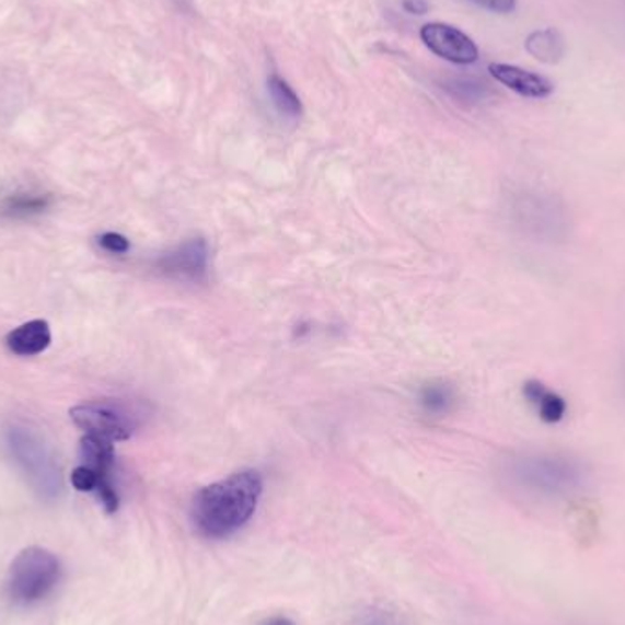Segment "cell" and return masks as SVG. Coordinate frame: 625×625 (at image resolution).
Segmentation results:
<instances>
[{"instance_id": "obj_1", "label": "cell", "mask_w": 625, "mask_h": 625, "mask_svg": "<svg viewBox=\"0 0 625 625\" xmlns=\"http://www.w3.org/2000/svg\"><path fill=\"white\" fill-rule=\"evenodd\" d=\"M505 476L529 498L559 501L572 498L589 485V466L562 450H525L509 458Z\"/></svg>"}, {"instance_id": "obj_2", "label": "cell", "mask_w": 625, "mask_h": 625, "mask_svg": "<svg viewBox=\"0 0 625 625\" xmlns=\"http://www.w3.org/2000/svg\"><path fill=\"white\" fill-rule=\"evenodd\" d=\"M261 496V474L255 471L236 472L196 494L194 525L205 537L222 540L231 536L255 514Z\"/></svg>"}, {"instance_id": "obj_3", "label": "cell", "mask_w": 625, "mask_h": 625, "mask_svg": "<svg viewBox=\"0 0 625 625\" xmlns=\"http://www.w3.org/2000/svg\"><path fill=\"white\" fill-rule=\"evenodd\" d=\"M4 438L10 454L35 490H39L46 498H56L62 488L61 472L45 438L35 428L19 423L7 428Z\"/></svg>"}, {"instance_id": "obj_4", "label": "cell", "mask_w": 625, "mask_h": 625, "mask_svg": "<svg viewBox=\"0 0 625 625\" xmlns=\"http://www.w3.org/2000/svg\"><path fill=\"white\" fill-rule=\"evenodd\" d=\"M521 228L542 244H564L572 229L569 207L551 190H526L518 204Z\"/></svg>"}, {"instance_id": "obj_5", "label": "cell", "mask_w": 625, "mask_h": 625, "mask_svg": "<svg viewBox=\"0 0 625 625\" xmlns=\"http://www.w3.org/2000/svg\"><path fill=\"white\" fill-rule=\"evenodd\" d=\"M59 578L61 564L50 551L40 547L24 548L10 567L8 592L13 602H39L54 591Z\"/></svg>"}, {"instance_id": "obj_6", "label": "cell", "mask_w": 625, "mask_h": 625, "mask_svg": "<svg viewBox=\"0 0 625 625\" xmlns=\"http://www.w3.org/2000/svg\"><path fill=\"white\" fill-rule=\"evenodd\" d=\"M70 415H72L73 423L86 436L108 439L112 443L125 441L138 428V421L132 412L123 408L121 404L106 403V401L81 404V406H76Z\"/></svg>"}, {"instance_id": "obj_7", "label": "cell", "mask_w": 625, "mask_h": 625, "mask_svg": "<svg viewBox=\"0 0 625 625\" xmlns=\"http://www.w3.org/2000/svg\"><path fill=\"white\" fill-rule=\"evenodd\" d=\"M421 39L436 56L455 65H472L479 59L476 43L450 24H425L421 28Z\"/></svg>"}, {"instance_id": "obj_8", "label": "cell", "mask_w": 625, "mask_h": 625, "mask_svg": "<svg viewBox=\"0 0 625 625\" xmlns=\"http://www.w3.org/2000/svg\"><path fill=\"white\" fill-rule=\"evenodd\" d=\"M158 266L169 277L199 282L204 280L209 267L207 242L201 239L190 240L187 244L180 245L177 250L161 256Z\"/></svg>"}, {"instance_id": "obj_9", "label": "cell", "mask_w": 625, "mask_h": 625, "mask_svg": "<svg viewBox=\"0 0 625 625\" xmlns=\"http://www.w3.org/2000/svg\"><path fill=\"white\" fill-rule=\"evenodd\" d=\"M488 72L493 73L496 81L516 94L523 95V97L542 100V97L553 94L554 84L540 73H532L529 70H523V68L501 65V62L490 65Z\"/></svg>"}, {"instance_id": "obj_10", "label": "cell", "mask_w": 625, "mask_h": 625, "mask_svg": "<svg viewBox=\"0 0 625 625\" xmlns=\"http://www.w3.org/2000/svg\"><path fill=\"white\" fill-rule=\"evenodd\" d=\"M523 397L526 398V403L531 404L543 423L556 425V423L564 421L567 415L565 397L543 382L526 381L523 384Z\"/></svg>"}, {"instance_id": "obj_11", "label": "cell", "mask_w": 625, "mask_h": 625, "mask_svg": "<svg viewBox=\"0 0 625 625\" xmlns=\"http://www.w3.org/2000/svg\"><path fill=\"white\" fill-rule=\"evenodd\" d=\"M51 343V332L46 321H30L8 335L10 351L21 357H34L45 351Z\"/></svg>"}, {"instance_id": "obj_12", "label": "cell", "mask_w": 625, "mask_h": 625, "mask_svg": "<svg viewBox=\"0 0 625 625\" xmlns=\"http://www.w3.org/2000/svg\"><path fill=\"white\" fill-rule=\"evenodd\" d=\"M81 458L83 465L94 468L103 482H111V471L114 466V443L108 439L86 436L81 441Z\"/></svg>"}, {"instance_id": "obj_13", "label": "cell", "mask_w": 625, "mask_h": 625, "mask_svg": "<svg viewBox=\"0 0 625 625\" xmlns=\"http://www.w3.org/2000/svg\"><path fill=\"white\" fill-rule=\"evenodd\" d=\"M526 51L537 61L554 65L565 56V40L558 30L548 28L529 35Z\"/></svg>"}, {"instance_id": "obj_14", "label": "cell", "mask_w": 625, "mask_h": 625, "mask_svg": "<svg viewBox=\"0 0 625 625\" xmlns=\"http://www.w3.org/2000/svg\"><path fill=\"white\" fill-rule=\"evenodd\" d=\"M267 89L271 94L273 103L277 106L278 112H282L283 116L299 117L302 114V103H300L299 95L294 94V90L280 76L273 73L267 81Z\"/></svg>"}, {"instance_id": "obj_15", "label": "cell", "mask_w": 625, "mask_h": 625, "mask_svg": "<svg viewBox=\"0 0 625 625\" xmlns=\"http://www.w3.org/2000/svg\"><path fill=\"white\" fill-rule=\"evenodd\" d=\"M46 209V199L40 196H12L4 201V212L10 217H30Z\"/></svg>"}, {"instance_id": "obj_16", "label": "cell", "mask_w": 625, "mask_h": 625, "mask_svg": "<svg viewBox=\"0 0 625 625\" xmlns=\"http://www.w3.org/2000/svg\"><path fill=\"white\" fill-rule=\"evenodd\" d=\"M452 392L449 386H427L423 392V404L427 406L430 412H444L452 404Z\"/></svg>"}, {"instance_id": "obj_17", "label": "cell", "mask_w": 625, "mask_h": 625, "mask_svg": "<svg viewBox=\"0 0 625 625\" xmlns=\"http://www.w3.org/2000/svg\"><path fill=\"white\" fill-rule=\"evenodd\" d=\"M100 483H103V479H101L100 474H97L94 468H90V466L81 465L73 471L72 485L78 488L79 493H92V490H97Z\"/></svg>"}, {"instance_id": "obj_18", "label": "cell", "mask_w": 625, "mask_h": 625, "mask_svg": "<svg viewBox=\"0 0 625 625\" xmlns=\"http://www.w3.org/2000/svg\"><path fill=\"white\" fill-rule=\"evenodd\" d=\"M100 245L103 250L108 251V253H116V255H121V253H127L130 250L128 240L117 233L103 234L100 239Z\"/></svg>"}, {"instance_id": "obj_19", "label": "cell", "mask_w": 625, "mask_h": 625, "mask_svg": "<svg viewBox=\"0 0 625 625\" xmlns=\"http://www.w3.org/2000/svg\"><path fill=\"white\" fill-rule=\"evenodd\" d=\"M472 2L494 13H510L514 12L516 8V0H472Z\"/></svg>"}, {"instance_id": "obj_20", "label": "cell", "mask_w": 625, "mask_h": 625, "mask_svg": "<svg viewBox=\"0 0 625 625\" xmlns=\"http://www.w3.org/2000/svg\"><path fill=\"white\" fill-rule=\"evenodd\" d=\"M359 625H398L397 620L393 618L392 614L384 613V611H370L366 613L360 620Z\"/></svg>"}, {"instance_id": "obj_21", "label": "cell", "mask_w": 625, "mask_h": 625, "mask_svg": "<svg viewBox=\"0 0 625 625\" xmlns=\"http://www.w3.org/2000/svg\"><path fill=\"white\" fill-rule=\"evenodd\" d=\"M403 4L406 12L417 13V15H423L428 10L427 0H404Z\"/></svg>"}, {"instance_id": "obj_22", "label": "cell", "mask_w": 625, "mask_h": 625, "mask_svg": "<svg viewBox=\"0 0 625 625\" xmlns=\"http://www.w3.org/2000/svg\"><path fill=\"white\" fill-rule=\"evenodd\" d=\"M261 625H294V622L286 616H273V618L264 620Z\"/></svg>"}]
</instances>
